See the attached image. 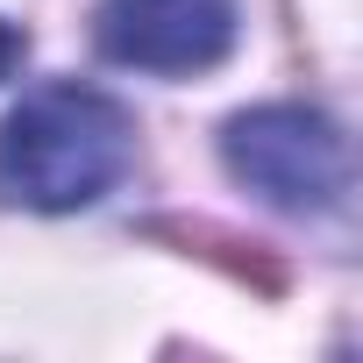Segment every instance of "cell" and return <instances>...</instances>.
<instances>
[{
    "label": "cell",
    "mask_w": 363,
    "mask_h": 363,
    "mask_svg": "<svg viewBox=\"0 0 363 363\" xmlns=\"http://www.w3.org/2000/svg\"><path fill=\"white\" fill-rule=\"evenodd\" d=\"M221 164L278 214H335L349 193V143L320 107L271 100L221 128Z\"/></svg>",
    "instance_id": "2"
},
{
    "label": "cell",
    "mask_w": 363,
    "mask_h": 363,
    "mask_svg": "<svg viewBox=\"0 0 363 363\" xmlns=\"http://www.w3.org/2000/svg\"><path fill=\"white\" fill-rule=\"evenodd\" d=\"M22 57H29V36H22V29H8V22H0V79H8V72H15Z\"/></svg>",
    "instance_id": "4"
},
{
    "label": "cell",
    "mask_w": 363,
    "mask_h": 363,
    "mask_svg": "<svg viewBox=\"0 0 363 363\" xmlns=\"http://www.w3.org/2000/svg\"><path fill=\"white\" fill-rule=\"evenodd\" d=\"M135 164V114L79 79L36 86L0 121V200L29 214H79Z\"/></svg>",
    "instance_id": "1"
},
{
    "label": "cell",
    "mask_w": 363,
    "mask_h": 363,
    "mask_svg": "<svg viewBox=\"0 0 363 363\" xmlns=\"http://www.w3.org/2000/svg\"><path fill=\"white\" fill-rule=\"evenodd\" d=\"M242 36V0H100L93 43L121 72L193 79L214 72Z\"/></svg>",
    "instance_id": "3"
}]
</instances>
